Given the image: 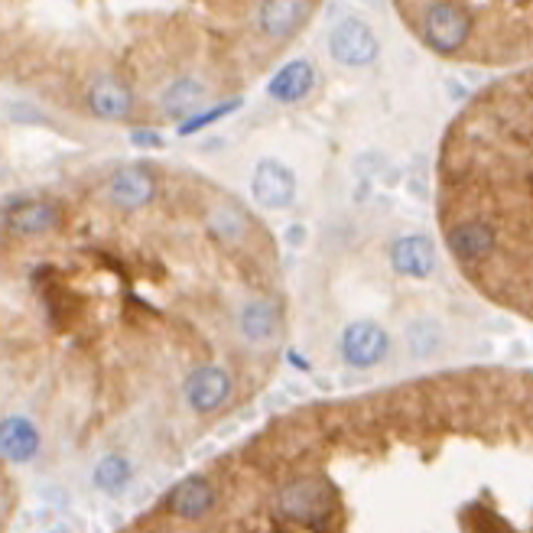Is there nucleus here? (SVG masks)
Returning <instances> with one entry per match:
<instances>
[{
	"mask_svg": "<svg viewBox=\"0 0 533 533\" xmlns=\"http://www.w3.org/2000/svg\"><path fill=\"white\" fill-rule=\"evenodd\" d=\"M215 504V488L205 475H189L169 491V511L186 520H199L212 511Z\"/></svg>",
	"mask_w": 533,
	"mask_h": 533,
	"instance_id": "nucleus-12",
	"label": "nucleus"
},
{
	"mask_svg": "<svg viewBox=\"0 0 533 533\" xmlns=\"http://www.w3.org/2000/svg\"><path fill=\"white\" fill-rule=\"evenodd\" d=\"M446 238H449L455 260L465 267L485 264V260H491L494 251H498V231H494L485 218L452 221V225H446Z\"/></svg>",
	"mask_w": 533,
	"mask_h": 533,
	"instance_id": "nucleus-2",
	"label": "nucleus"
},
{
	"mask_svg": "<svg viewBox=\"0 0 533 533\" xmlns=\"http://www.w3.org/2000/svg\"><path fill=\"white\" fill-rule=\"evenodd\" d=\"M400 13L413 26V33L423 39V46L439 52V56L462 52L475 30L472 13L462 4H423V7H403Z\"/></svg>",
	"mask_w": 533,
	"mask_h": 533,
	"instance_id": "nucleus-1",
	"label": "nucleus"
},
{
	"mask_svg": "<svg viewBox=\"0 0 533 533\" xmlns=\"http://www.w3.org/2000/svg\"><path fill=\"white\" fill-rule=\"evenodd\" d=\"M62 225V208L59 202L49 199H26L17 202L4 218V228L13 238H39V234H49Z\"/></svg>",
	"mask_w": 533,
	"mask_h": 533,
	"instance_id": "nucleus-7",
	"label": "nucleus"
},
{
	"mask_svg": "<svg viewBox=\"0 0 533 533\" xmlns=\"http://www.w3.org/2000/svg\"><path fill=\"white\" fill-rule=\"evenodd\" d=\"M238 329L251 345H270L280 335V306L270 299H254L241 309Z\"/></svg>",
	"mask_w": 533,
	"mask_h": 533,
	"instance_id": "nucleus-13",
	"label": "nucleus"
},
{
	"mask_svg": "<svg viewBox=\"0 0 533 533\" xmlns=\"http://www.w3.org/2000/svg\"><path fill=\"white\" fill-rule=\"evenodd\" d=\"M156 192V179L143 166H121L114 169L108 182V199L121 208H143Z\"/></svg>",
	"mask_w": 533,
	"mask_h": 533,
	"instance_id": "nucleus-11",
	"label": "nucleus"
},
{
	"mask_svg": "<svg viewBox=\"0 0 533 533\" xmlns=\"http://www.w3.org/2000/svg\"><path fill=\"white\" fill-rule=\"evenodd\" d=\"M130 478H134V468L124 459V455H104L95 468V485L108 494H117L130 485Z\"/></svg>",
	"mask_w": 533,
	"mask_h": 533,
	"instance_id": "nucleus-18",
	"label": "nucleus"
},
{
	"mask_svg": "<svg viewBox=\"0 0 533 533\" xmlns=\"http://www.w3.org/2000/svg\"><path fill=\"white\" fill-rule=\"evenodd\" d=\"M390 264L410 280H426L436 270V247L423 234H407L390 247Z\"/></svg>",
	"mask_w": 533,
	"mask_h": 533,
	"instance_id": "nucleus-10",
	"label": "nucleus"
},
{
	"mask_svg": "<svg viewBox=\"0 0 533 533\" xmlns=\"http://www.w3.org/2000/svg\"><path fill=\"white\" fill-rule=\"evenodd\" d=\"M234 104H238V101H228V104H221L218 111H208V114H202V117H195V121H186V124H182L179 130H182V134H192V130H199V127H205V124L218 121V117H225V114L234 108Z\"/></svg>",
	"mask_w": 533,
	"mask_h": 533,
	"instance_id": "nucleus-20",
	"label": "nucleus"
},
{
	"mask_svg": "<svg viewBox=\"0 0 533 533\" xmlns=\"http://www.w3.org/2000/svg\"><path fill=\"white\" fill-rule=\"evenodd\" d=\"M338 351H342L345 364H351V368H374V364H381L387 358L390 335L377 322H368V319L351 322L342 332Z\"/></svg>",
	"mask_w": 533,
	"mask_h": 533,
	"instance_id": "nucleus-3",
	"label": "nucleus"
},
{
	"mask_svg": "<svg viewBox=\"0 0 533 533\" xmlns=\"http://www.w3.org/2000/svg\"><path fill=\"white\" fill-rule=\"evenodd\" d=\"M85 101H88V111L95 117H104V121H124L134 111V91L111 75L95 78L85 91Z\"/></svg>",
	"mask_w": 533,
	"mask_h": 533,
	"instance_id": "nucleus-9",
	"label": "nucleus"
},
{
	"mask_svg": "<svg viewBox=\"0 0 533 533\" xmlns=\"http://www.w3.org/2000/svg\"><path fill=\"white\" fill-rule=\"evenodd\" d=\"M312 85H316V69L306 62V59H293L286 62L283 69L270 78L267 85V95L273 101H283V104H293V101H303Z\"/></svg>",
	"mask_w": 533,
	"mask_h": 533,
	"instance_id": "nucleus-14",
	"label": "nucleus"
},
{
	"mask_svg": "<svg viewBox=\"0 0 533 533\" xmlns=\"http://www.w3.org/2000/svg\"><path fill=\"white\" fill-rule=\"evenodd\" d=\"M208 228L215 231V238L221 241H241L247 231V215L238 205H221L215 208V215L208 218Z\"/></svg>",
	"mask_w": 533,
	"mask_h": 533,
	"instance_id": "nucleus-19",
	"label": "nucleus"
},
{
	"mask_svg": "<svg viewBox=\"0 0 533 533\" xmlns=\"http://www.w3.org/2000/svg\"><path fill=\"white\" fill-rule=\"evenodd\" d=\"M329 49L332 56L342 65H371L377 56V36L364 20L358 17H345L342 23H335V30L329 36Z\"/></svg>",
	"mask_w": 533,
	"mask_h": 533,
	"instance_id": "nucleus-5",
	"label": "nucleus"
},
{
	"mask_svg": "<svg viewBox=\"0 0 533 533\" xmlns=\"http://www.w3.org/2000/svg\"><path fill=\"white\" fill-rule=\"evenodd\" d=\"M254 202L260 208H286L296 195V176L280 160H260L251 179Z\"/></svg>",
	"mask_w": 533,
	"mask_h": 533,
	"instance_id": "nucleus-8",
	"label": "nucleus"
},
{
	"mask_svg": "<svg viewBox=\"0 0 533 533\" xmlns=\"http://www.w3.org/2000/svg\"><path fill=\"white\" fill-rule=\"evenodd\" d=\"M186 403L195 413H215L231 397V374L218 364H202L186 377Z\"/></svg>",
	"mask_w": 533,
	"mask_h": 533,
	"instance_id": "nucleus-6",
	"label": "nucleus"
},
{
	"mask_svg": "<svg viewBox=\"0 0 533 533\" xmlns=\"http://www.w3.org/2000/svg\"><path fill=\"white\" fill-rule=\"evenodd\" d=\"M329 507L332 491L319 478H296L280 491V511L299 524H316L319 517L329 514Z\"/></svg>",
	"mask_w": 533,
	"mask_h": 533,
	"instance_id": "nucleus-4",
	"label": "nucleus"
},
{
	"mask_svg": "<svg viewBox=\"0 0 533 533\" xmlns=\"http://www.w3.org/2000/svg\"><path fill=\"white\" fill-rule=\"evenodd\" d=\"M202 98H205V85L199 78H176V82L163 91V108L169 117H182L199 108Z\"/></svg>",
	"mask_w": 533,
	"mask_h": 533,
	"instance_id": "nucleus-17",
	"label": "nucleus"
},
{
	"mask_svg": "<svg viewBox=\"0 0 533 533\" xmlns=\"http://www.w3.org/2000/svg\"><path fill=\"white\" fill-rule=\"evenodd\" d=\"M312 13H316L312 4H286V0H280V4L260 7L257 23H260V30L270 33V36H293L312 20Z\"/></svg>",
	"mask_w": 533,
	"mask_h": 533,
	"instance_id": "nucleus-16",
	"label": "nucleus"
},
{
	"mask_svg": "<svg viewBox=\"0 0 533 533\" xmlns=\"http://www.w3.org/2000/svg\"><path fill=\"white\" fill-rule=\"evenodd\" d=\"M39 452V433L26 416L0 420V455L10 462H30Z\"/></svg>",
	"mask_w": 533,
	"mask_h": 533,
	"instance_id": "nucleus-15",
	"label": "nucleus"
}]
</instances>
